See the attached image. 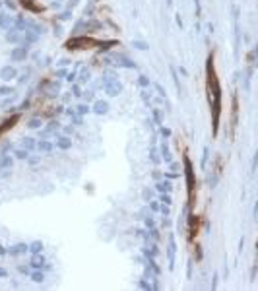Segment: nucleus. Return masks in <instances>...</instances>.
Wrapping results in <instances>:
<instances>
[{
  "instance_id": "obj_1",
  "label": "nucleus",
  "mask_w": 258,
  "mask_h": 291,
  "mask_svg": "<svg viewBox=\"0 0 258 291\" xmlns=\"http://www.w3.org/2000/svg\"><path fill=\"white\" fill-rule=\"evenodd\" d=\"M184 167H186V184H188V196L192 198L194 194V173H192V165L188 159H184Z\"/></svg>"
},
{
  "instance_id": "obj_2",
  "label": "nucleus",
  "mask_w": 258,
  "mask_h": 291,
  "mask_svg": "<svg viewBox=\"0 0 258 291\" xmlns=\"http://www.w3.org/2000/svg\"><path fill=\"white\" fill-rule=\"evenodd\" d=\"M31 264H33L35 268H41V266H43V264H45V258H43V256H39V254H37V252H35V256L31 258Z\"/></svg>"
},
{
  "instance_id": "obj_3",
  "label": "nucleus",
  "mask_w": 258,
  "mask_h": 291,
  "mask_svg": "<svg viewBox=\"0 0 258 291\" xmlns=\"http://www.w3.org/2000/svg\"><path fill=\"white\" fill-rule=\"evenodd\" d=\"M14 76H16L14 68H4V70H2V78H4V80H10V78H14Z\"/></svg>"
},
{
  "instance_id": "obj_4",
  "label": "nucleus",
  "mask_w": 258,
  "mask_h": 291,
  "mask_svg": "<svg viewBox=\"0 0 258 291\" xmlns=\"http://www.w3.org/2000/svg\"><path fill=\"white\" fill-rule=\"evenodd\" d=\"M31 252H41V248H43V243H39V241H35V243H31V245L27 247Z\"/></svg>"
},
{
  "instance_id": "obj_5",
  "label": "nucleus",
  "mask_w": 258,
  "mask_h": 291,
  "mask_svg": "<svg viewBox=\"0 0 258 291\" xmlns=\"http://www.w3.org/2000/svg\"><path fill=\"white\" fill-rule=\"evenodd\" d=\"M23 250H27V245H18L10 250V254H18V252H23Z\"/></svg>"
},
{
  "instance_id": "obj_6",
  "label": "nucleus",
  "mask_w": 258,
  "mask_h": 291,
  "mask_svg": "<svg viewBox=\"0 0 258 291\" xmlns=\"http://www.w3.org/2000/svg\"><path fill=\"white\" fill-rule=\"evenodd\" d=\"M31 279H33V282H43L45 278H43V274H41V272H35V274H31Z\"/></svg>"
},
{
  "instance_id": "obj_7",
  "label": "nucleus",
  "mask_w": 258,
  "mask_h": 291,
  "mask_svg": "<svg viewBox=\"0 0 258 291\" xmlns=\"http://www.w3.org/2000/svg\"><path fill=\"white\" fill-rule=\"evenodd\" d=\"M157 188H159L161 192H163V190H167V192H169V190H171V184H169V183H159V184H157Z\"/></svg>"
},
{
  "instance_id": "obj_8",
  "label": "nucleus",
  "mask_w": 258,
  "mask_h": 291,
  "mask_svg": "<svg viewBox=\"0 0 258 291\" xmlns=\"http://www.w3.org/2000/svg\"><path fill=\"white\" fill-rule=\"evenodd\" d=\"M58 147H62V150H66V147H70V140H66V138H62V140L58 142Z\"/></svg>"
},
{
  "instance_id": "obj_9",
  "label": "nucleus",
  "mask_w": 258,
  "mask_h": 291,
  "mask_svg": "<svg viewBox=\"0 0 258 291\" xmlns=\"http://www.w3.org/2000/svg\"><path fill=\"white\" fill-rule=\"evenodd\" d=\"M23 56H25V51H22V49L14 52V58H16V60H19V58H23Z\"/></svg>"
},
{
  "instance_id": "obj_10",
  "label": "nucleus",
  "mask_w": 258,
  "mask_h": 291,
  "mask_svg": "<svg viewBox=\"0 0 258 291\" xmlns=\"http://www.w3.org/2000/svg\"><path fill=\"white\" fill-rule=\"evenodd\" d=\"M51 147H52V146H51V144H47V142H41V144H39V150H43V151H49Z\"/></svg>"
},
{
  "instance_id": "obj_11",
  "label": "nucleus",
  "mask_w": 258,
  "mask_h": 291,
  "mask_svg": "<svg viewBox=\"0 0 258 291\" xmlns=\"http://www.w3.org/2000/svg\"><path fill=\"white\" fill-rule=\"evenodd\" d=\"M97 111H99V113H105V111H107V105H105V103H97Z\"/></svg>"
},
{
  "instance_id": "obj_12",
  "label": "nucleus",
  "mask_w": 258,
  "mask_h": 291,
  "mask_svg": "<svg viewBox=\"0 0 258 291\" xmlns=\"http://www.w3.org/2000/svg\"><path fill=\"white\" fill-rule=\"evenodd\" d=\"M10 163H12V159H10V157H4L2 159V163H0V165H4V167H8Z\"/></svg>"
},
{
  "instance_id": "obj_13",
  "label": "nucleus",
  "mask_w": 258,
  "mask_h": 291,
  "mask_svg": "<svg viewBox=\"0 0 258 291\" xmlns=\"http://www.w3.org/2000/svg\"><path fill=\"white\" fill-rule=\"evenodd\" d=\"M16 155H18V157H22V159H23V157H27V151H16Z\"/></svg>"
},
{
  "instance_id": "obj_14",
  "label": "nucleus",
  "mask_w": 258,
  "mask_h": 291,
  "mask_svg": "<svg viewBox=\"0 0 258 291\" xmlns=\"http://www.w3.org/2000/svg\"><path fill=\"white\" fill-rule=\"evenodd\" d=\"M161 200H163V202H165V204H167V206H169V204H171V198H169V196H163V198H161Z\"/></svg>"
},
{
  "instance_id": "obj_15",
  "label": "nucleus",
  "mask_w": 258,
  "mask_h": 291,
  "mask_svg": "<svg viewBox=\"0 0 258 291\" xmlns=\"http://www.w3.org/2000/svg\"><path fill=\"white\" fill-rule=\"evenodd\" d=\"M146 225L147 227H154V219H146Z\"/></svg>"
},
{
  "instance_id": "obj_16",
  "label": "nucleus",
  "mask_w": 258,
  "mask_h": 291,
  "mask_svg": "<svg viewBox=\"0 0 258 291\" xmlns=\"http://www.w3.org/2000/svg\"><path fill=\"white\" fill-rule=\"evenodd\" d=\"M0 276H6V270H2V268H0Z\"/></svg>"
},
{
  "instance_id": "obj_17",
  "label": "nucleus",
  "mask_w": 258,
  "mask_h": 291,
  "mask_svg": "<svg viewBox=\"0 0 258 291\" xmlns=\"http://www.w3.org/2000/svg\"><path fill=\"white\" fill-rule=\"evenodd\" d=\"M0 254H4V248L2 247H0Z\"/></svg>"
}]
</instances>
